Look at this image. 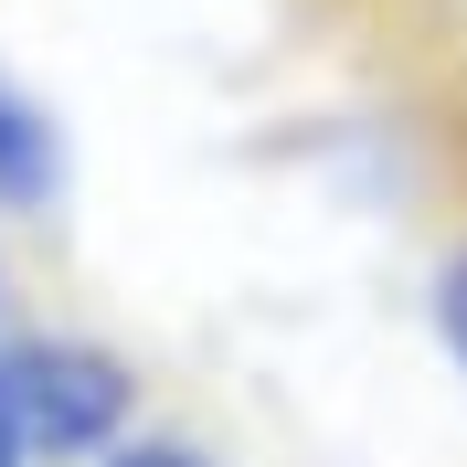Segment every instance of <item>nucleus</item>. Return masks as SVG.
<instances>
[{"label": "nucleus", "mask_w": 467, "mask_h": 467, "mask_svg": "<svg viewBox=\"0 0 467 467\" xmlns=\"http://www.w3.org/2000/svg\"><path fill=\"white\" fill-rule=\"evenodd\" d=\"M436 329H446V350H457V372H467V244L436 265Z\"/></svg>", "instance_id": "7ed1b4c3"}, {"label": "nucleus", "mask_w": 467, "mask_h": 467, "mask_svg": "<svg viewBox=\"0 0 467 467\" xmlns=\"http://www.w3.org/2000/svg\"><path fill=\"white\" fill-rule=\"evenodd\" d=\"M54 192H64V139H54V117L0 75V213H43Z\"/></svg>", "instance_id": "f03ea898"}, {"label": "nucleus", "mask_w": 467, "mask_h": 467, "mask_svg": "<svg viewBox=\"0 0 467 467\" xmlns=\"http://www.w3.org/2000/svg\"><path fill=\"white\" fill-rule=\"evenodd\" d=\"M139 414V372L64 329H0V425L22 457H117Z\"/></svg>", "instance_id": "f257e3e1"}, {"label": "nucleus", "mask_w": 467, "mask_h": 467, "mask_svg": "<svg viewBox=\"0 0 467 467\" xmlns=\"http://www.w3.org/2000/svg\"><path fill=\"white\" fill-rule=\"evenodd\" d=\"M96 467H213L202 446H181V436H128L117 457H96Z\"/></svg>", "instance_id": "20e7f679"}, {"label": "nucleus", "mask_w": 467, "mask_h": 467, "mask_svg": "<svg viewBox=\"0 0 467 467\" xmlns=\"http://www.w3.org/2000/svg\"><path fill=\"white\" fill-rule=\"evenodd\" d=\"M0 467H32V457H22V436H11V425H0Z\"/></svg>", "instance_id": "39448f33"}]
</instances>
